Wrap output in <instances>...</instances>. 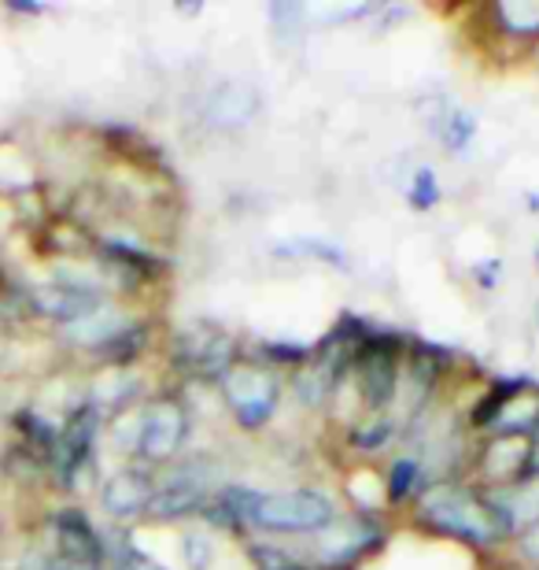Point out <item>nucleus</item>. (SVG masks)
<instances>
[{"label":"nucleus","instance_id":"ddd939ff","mask_svg":"<svg viewBox=\"0 0 539 570\" xmlns=\"http://www.w3.org/2000/svg\"><path fill=\"white\" fill-rule=\"evenodd\" d=\"M488 504L496 508V515L507 533L539 527V482L536 478H521L518 485L499 489V493L488 497Z\"/></svg>","mask_w":539,"mask_h":570},{"label":"nucleus","instance_id":"6ab92c4d","mask_svg":"<svg viewBox=\"0 0 539 570\" xmlns=\"http://www.w3.org/2000/svg\"><path fill=\"white\" fill-rule=\"evenodd\" d=\"M496 19L502 22V30L521 33V38H539V4L536 0H510V4H499Z\"/></svg>","mask_w":539,"mask_h":570},{"label":"nucleus","instance_id":"cd10ccee","mask_svg":"<svg viewBox=\"0 0 539 570\" xmlns=\"http://www.w3.org/2000/svg\"><path fill=\"white\" fill-rule=\"evenodd\" d=\"M539 430V426H536ZM525 478H536L539 482V441L529 449V463H525Z\"/></svg>","mask_w":539,"mask_h":570},{"label":"nucleus","instance_id":"a211bd4d","mask_svg":"<svg viewBox=\"0 0 539 570\" xmlns=\"http://www.w3.org/2000/svg\"><path fill=\"white\" fill-rule=\"evenodd\" d=\"M16 426L22 433V441H27V449L30 452H38L41 460H49L52 463V455H56V441H60V430H56L49 419H41L38 412H19L16 415Z\"/></svg>","mask_w":539,"mask_h":570},{"label":"nucleus","instance_id":"0eeeda50","mask_svg":"<svg viewBox=\"0 0 539 570\" xmlns=\"http://www.w3.org/2000/svg\"><path fill=\"white\" fill-rule=\"evenodd\" d=\"M355 356H359L362 367L366 404L385 407L399 390V341L392 334H373L355 348Z\"/></svg>","mask_w":539,"mask_h":570},{"label":"nucleus","instance_id":"f8f14e48","mask_svg":"<svg viewBox=\"0 0 539 570\" xmlns=\"http://www.w3.org/2000/svg\"><path fill=\"white\" fill-rule=\"evenodd\" d=\"M259 111V94L244 82H222L211 89L208 105H203V119L214 130H240L256 119Z\"/></svg>","mask_w":539,"mask_h":570},{"label":"nucleus","instance_id":"393cba45","mask_svg":"<svg viewBox=\"0 0 539 570\" xmlns=\"http://www.w3.org/2000/svg\"><path fill=\"white\" fill-rule=\"evenodd\" d=\"M41 570H104V567H93V563H82V560H67V556L52 552L49 560L41 563Z\"/></svg>","mask_w":539,"mask_h":570},{"label":"nucleus","instance_id":"aec40b11","mask_svg":"<svg viewBox=\"0 0 539 570\" xmlns=\"http://www.w3.org/2000/svg\"><path fill=\"white\" fill-rule=\"evenodd\" d=\"M436 134L443 138V145L451 148H466L469 141H473V134H477V122L466 116V111H447V116L436 122Z\"/></svg>","mask_w":539,"mask_h":570},{"label":"nucleus","instance_id":"7c9ffc66","mask_svg":"<svg viewBox=\"0 0 539 570\" xmlns=\"http://www.w3.org/2000/svg\"><path fill=\"white\" fill-rule=\"evenodd\" d=\"M536 318H539V307H536Z\"/></svg>","mask_w":539,"mask_h":570},{"label":"nucleus","instance_id":"4be33fe9","mask_svg":"<svg viewBox=\"0 0 539 570\" xmlns=\"http://www.w3.org/2000/svg\"><path fill=\"white\" fill-rule=\"evenodd\" d=\"M418 482V463L415 460H399L392 463V474H388V497L392 500H403L410 489Z\"/></svg>","mask_w":539,"mask_h":570},{"label":"nucleus","instance_id":"9d476101","mask_svg":"<svg viewBox=\"0 0 539 570\" xmlns=\"http://www.w3.org/2000/svg\"><path fill=\"white\" fill-rule=\"evenodd\" d=\"M52 533H56V552L67 556V560H82L93 567H104V541L93 530L78 508H63L52 515Z\"/></svg>","mask_w":539,"mask_h":570},{"label":"nucleus","instance_id":"423d86ee","mask_svg":"<svg viewBox=\"0 0 539 570\" xmlns=\"http://www.w3.org/2000/svg\"><path fill=\"white\" fill-rule=\"evenodd\" d=\"M186 433H189L186 407L174 404V401H159V404L148 407V412L141 415V423H137L133 449L148 463H167L170 455H178Z\"/></svg>","mask_w":539,"mask_h":570},{"label":"nucleus","instance_id":"7ed1b4c3","mask_svg":"<svg viewBox=\"0 0 539 570\" xmlns=\"http://www.w3.org/2000/svg\"><path fill=\"white\" fill-rule=\"evenodd\" d=\"M218 382H222V393L240 426L259 430L270 423L273 407H278V396H281V382L273 379L267 367H237L233 363Z\"/></svg>","mask_w":539,"mask_h":570},{"label":"nucleus","instance_id":"9b49d317","mask_svg":"<svg viewBox=\"0 0 539 570\" xmlns=\"http://www.w3.org/2000/svg\"><path fill=\"white\" fill-rule=\"evenodd\" d=\"M152 493H156V482L144 471H119L100 489V504H104L111 519H137V515H148Z\"/></svg>","mask_w":539,"mask_h":570},{"label":"nucleus","instance_id":"2f4dec72","mask_svg":"<svg viewBox=\"0 0 539 570\" xmlns=\"http://www.w3.org/2000/svg\"><path fill=\"white\" fill-rule=\"evenodd\" d=\"M536 259H539V248H536Z\"/></svg>","mask_w":539,"mask_h":570},{"label":"nucleus","instance_id":"f03ea898","mask_svg":"<svg viewBox=\"0 0 539 570\" xmlns=\"http://www.w3.org/2000/svg\"><path fill=\"white\" fill-rule=\"evenodd\" d=\"M337 519V504L315 489H296V493L262 497L251 511V527L262 530H322Z\"/></svg>","mask_w":539,"mask_h":570},{"label":"nucleus","instance_id":"1a4fd4ad","mask_svg":"<svg viewBox=\"0 0 539 570\" xmlns=\"http://www.w3.org/2000/svg\"><path fill=\"white\" fill-rule=\"evenodd\" d=\"M203 489H208V474H203V463H189L181 466L178 474H170L163 485H156L152 504H148V515L156 519H186L189 511L203 508Z\"/></svg>","mask_w":539,"mask_h":570},{"label":"nucleus","instance_id":"c756f323","mask_svg":"<svg viewBox=\"0 0 539 570\" xmlns=\"http://www.w3.org/2000/svg\"><path fill=\"white\" fill-rule=\"evenodd\" d=\"M289 570H311V567H307V563H296V567H289Z\"/></svg>","mask_w":539,"mask_h":570},{"label":"nucleus","instance_id":"4468645a","mask_svg":"<svg viewBox=\"0 0 539 570\" xmlns=\"http://www.w3.org/2000/svg\"><path fill=\"white\" fill-rule=\"evenodd\" d=\"M377 541H381V527H373V522H366V519H355V522L340 527L337 533H329V538L322 541V563L326 567H343V563H351L355 556H362Z\"/></svg>","mask_w":539,"mask_h":570},{"label":"nucleus","instance_id":"a878e982","mask_svg":"<svg viewBox=\"0 0 539 570\" xmlns=\"http://www.w3.org/2000/svg\"><path fill=\"white\" fill-rule=\"evenodd\" d=\"M270 16H273V27H278V30H289V27H292V19H300V16H303V8H296V4H273V8H270Z\"/></svg>","mask_w":539,"mask_h":570},{"label":"nucleus","instance_id":"bb28decb","mask_svg":"<svg viewBox=\"0 0 539 570\" xmlns=\"http://www.w3.org/2000/svg\"><path fill=\"white\" fill-rule=\"evenodd\" d=\"M262 352H273L270 360H278V363H289V360H303L307 356L303 348H289V345H267Z\"/></svg>","mask_w":539,"mask_h":570},{"label":"nucleus","instance_id":"412c9836","mask_svg":"<svg viewBox=\"0 0 539 570\" xmlns=\"http://www.w3.org/2000/svg\"><path fill=\"white\" fill-rule=\"evenodd\" d=\"M410 204H415L418 212H429L436 200H440V186H436V175L429 167H421L418 175H415V186H410Z\"/></svg>","mask_w":539,"mask_h":570},{"label":"nucleus","instance_id":"5701e85b","mask_svg":"<svg viewBox=\"0 0 539 570\" xmlns=\"http://www.w3.org/2000/svg\"><path fill=\"white\" fill-rule=\"evenodd\" d=\"M181 552H186V563L192 570H208L211 567V538H208V533H186Z\"/></svg>","mask_w":539,"mask_h":570},{"label":"nucleus","instance_id":"dca6fc26","mask_svg":"<svg viewBox=\"0 0 539 570\" xmlns=\"http://www.w3.org/2000/svg\"><path fill=\"white\" fill-rule=\"evenodd\" d=\"M144 345H148V330L141 323H122L108 341H100L93 352H97V360L111 363V367H126V363H133L141 356Z\"/></svg>","mask_w":539,"mask_h":570},{"label":"nucleus","instance_id":"6e6552de","mask_svg":"<svg viewBox=\"0 0 539 570\" xmlns=\"http://www.w3.org/2000/svg\"><path fill=\"white\" fill-rule=\"evenodd\" d=\"M174 356L197 379H222L233 367V341L218 326H192L178 337Z\"/></svg>","mask_w":539,"mask_h":570},{"label":"nucleus","instance_id":"20e7f679","mask_svg":"<svg viewBox=\"0 0 539 570\" xmlns=\"http://www.w3.org/2000/svg\"><path fill=\"white\" fill-rule=\"evenodd\" d=\"M27 301L33 312L52 318V323L74 326L104 307V293H100L93 282H82V278H56V282L33 285Z\"/></svg>","mask_w":539,"mask_h":570},{"label":"nucleus","instance_id":"f257e3e1","mask_svg":"<svg viewBox=\"0 0 539 570\" xmlns=\"http://www.w3.org/2000/svg\"><path fill=\"white\" fill-rule=\"evenodd\" d=\"M421 522L432 527L436 533H443V538H462L473 544H491L507 538V530H502L488 497L480 500L469 489H455V485L429 489L426 500H421Z\"/></svg>","mask_w":539,"mask_h":570},{"label":"nucleus","instance_id":"b1692460","mask_svg":"<svg viewBox=\"0 0 539 570\" xmlns=\"http://www.w3.org/2000/svg\"><path fill=\"white\" fill-rule=\"evenodd\" d=\"M122 570H167V567H159L152 556H144L137 544H122Z\"/></svg>","mask_w":539,"mask_h":570},{"label":"nucleus","instance_id":"39448f33","mask_svg":"<svg viewBox=\"0 0 539 570\" xmlns=\"http://www.w3.org/2000/svg\"><path fill=\"white\" fill-rule=\"evenodd\" d=\"M97 433H100V404L97 401L78 404L74 412L67 415L60 441H56V455H52V466L63 485H71L74 478L82 474V466L93 460Z\"/></svg>","mask_w":539,"mask_h":570},{"label":"nucleus","instance_id":"2eb2a0df","mask_svg":"<svg viewBox=\"0 0 539 570\" xmlns=\"http://www.w3.org/2000/svg\"><path fill=\"white\" fill-rule=\"evenodd\" d=\"M343 374V356H318L311 367H307L300 379H296V393H300L303 404H322L326 396L340 385Z\"/></svg>","mask_w":539,"mask_h":570},{"label":"nucleus","instance_id":"c85d7f7f","mask_svg":"<svg viewBox=\"0 0 539 570\" xmlns=\"http://www.w3.org/2000/svg\"><path fill=\"white\" fill-rule=\"evenodd\" d=\"M525 552L539 560V527H532V533H525Z\"/></svg>","mask_w":539,"mask_h":570},{"label":"nucleus","instance_id":"f3484780","mask_svg":"<svg viewBox=\"0 0 539 570\" xmlns=\"http://www.w3.org/2000/svg\"><path fill=\"white\" fill-rule=\"evenodd\" d=\"M525 463H529V449L510 438L488 444V452H485V474L491 478H513L518 471H525Z\"/></svg>","mask_w":539,"mask_h":570}]
</instances>
